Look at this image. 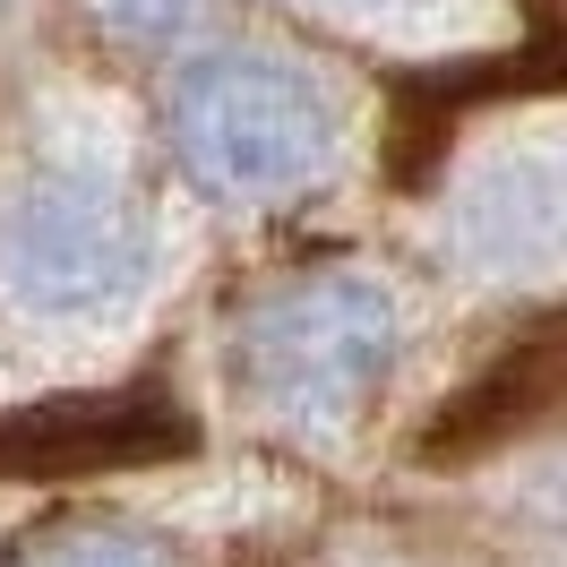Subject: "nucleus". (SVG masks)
<instances>
[{
	"instance_id": "4",
	"label": "nucleus",
	"mask_w": 567,
	"mask_h": 567,
	"mask_svg": "<svg viewBox=\"0 0 567 567\" xmlns=\"http://www.w3.org/2000/svg\"><path fill=\"white\" fill-rule=\"evenodd\" d=\"M189 447H198V422L164 388H86L0 413V482H95V473H138Z\"/></svg>"
},
{
	"instance_id": "7",
	"label": "nucleus",
	"mask_w": 567,
	"mask_h": 567,
	"mask_svg": "<svg viewBox=\"0 0 567 567\" xmlns=\"http://www.w3.org/2000/svg\"><path fill=\"white\" fill-rule=\"evenodd\" d=\"M224 0H95V18H104L121 43H138V52H173L207 27Z\"/></svg>"
},
{
	"instance_id": "5",
	"label": "nucleus",
	"mask_w": 567,
	"mask_h": 567,
	"mask_svg": "<svg viewBox=\"0 0 567 567\" xmlns=\"http://www.w3.org/2000/svg\"><path fill=\"white\" fill-rule=\"evenodd\" d=\"M559 413V336H533L516 353H498L473 388L422 430V464H473L491 447H516Z\"/></svg>"
},
{
	"instance_id": "3",
	"label": "nucleus",
	"mask_w": 567,
	"mask_h": 567,
	"mask_svg": "<svg viewBox=\"0 0 567 567\" xmlns=\"http://www.w3.org/2000/svg\"><path fill=\"white\" fill-rule=\"evenodd\" d=\"M0 284L52 310L86 319L146 284V215L95 173H35L0 207Z\"/></svg>"
},
{
	"instance_id": "6",
	"label": "nucleus",
	"mask_w": 567,
	"mask_h": 567,
	"mask_svg": "<svg viewBox=\"0 0 567 567\" xmlns=\"http://www.w3.org/2000/svg\"><path fill=\"white\" fill-rule=\"evenodd\" d=\"M18 567H164V550L130 525H61V533H43Z\"/></svg>"
},
{
	"instance_id": "2",
	"label": "nucleus",
	"mask_w": 567,
	"mask_h": 567,
	"mask_svg": "<svg viewBox=\"0 0 567 567\" xmlns=\"http://www.w3.org/2000/svg\"><path fill=\"white\" fill-rule=\"evenodd\" d=\"M241 388L292 430H344L395 361V301L370 276H310L267 292L233 336Z\"/></svg>"
},
{
	"instance_id": "1",
	"label": "nucleus",
	"mask_w": 567,
	"mask_h": 567,
	"mask_svg": "<svg viewBox=\"0 0 567 567\" xmlns=\"http://www.w3.org/2000/svg\"><path fill=\"white\" fill-rule=\"evenodd\" d=\"M173 155L224 207H267L327 173L336 104L276 52H207L173 78Z\"/></svg>"
}]
</instances>
